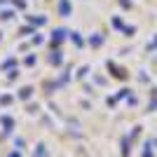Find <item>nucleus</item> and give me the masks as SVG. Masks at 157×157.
<instances>
[{
    "mask_svg": "<svg viewBox=\"0 0 157 157\" xmlns=\"http://www.w3.org/2000/svg\"><path fill=\"white\" fill-rule=\"evenodd\" d=\"M71 12H73L71 0H59V14L61 17H71Z\"/></svg>",
    "mask_w": 157,
    "mask_h": 157,
    "instance_id": "f257e3e1",
    "label": "nucleus"
},
{
    "mask_svg": "<svg viewBox=\"0 0 157 157\" xmlns=\"http://www.w3.org/2000/svg\"><path fill=\"white\" fill-rule=\"evenodd\" d=\"M33 96V87H21L19 89V98H28Z\"/></svg>",
    "mask_w": 157,
    "mask_h": 157,
    "instance_id": "f03ea898",
    "label": "nucleus"
},
{
    "mask_svg": "<svg viewBox=\"0 0 157 157\" xmlns=\"http://www.w3.org/2000/svg\"><path fill=\"white\" fill-rule=\"evenodd\" d=\"M89 42H92V47H98L101 42H103V38H101V33H94L92 38H89Z\"/></svg>",
    "mask_w": 157,
    "mask_h": 157,
    "instance_id": "7ed1b4c3",
    "label": "nucleus"
},
{
    "mask_svg": "<svg viewBox=\"0 0 157 157\" xmlns=\"http://www.w3.org/2000/svg\"><path fill=\"white\" fill-rule=\"evenodd\" d=\"M0 19H2V21L14 19V12H10V10H2V12H0Z\"/></svg>",
    "mask_w": 157,
    "mask_h": 157,
    "instance_id": "20e7f679",
    "label": "nucleus"
},
{
    "mask_svg": "<svg viewBox=\"0 0 157 157\" xmlns=\"http://www.w3.org/2000/svg\"><path fill=\"white\" fill-rule=\"evenodd\" d=\"M63 38H66V31H63V28L54 31V40H56V42H59V40H63Z\"/></svg>",
    "mask_w": 157,
    "mask_h": 157,
    "instance_id": "39448f33",
    "label": "nucleus"
},
{
    "mask_svg": "<svg viewBox=\"0 0 157 157\" xmlns=\"http://www.w3.org/2000/svg\"><path fill=\"white\" fill-rule=\"evenodd\" d=\"M49 61H52V66H59V63H61V54H59V52H54Z\"/></svg>",
    "mask_w": 157,
    "mask_h": 157,
    "instance_id": "423d86ee",
    "label": "nucleus"
},
{
    "mask_svg": "<svg viewBox=\"0 0 157 157\" xmlns=\"http://www.w3.org/2000/svg\"><path fill=\"white\" fill-rule=\"evenodd\" d=\"M71 35H73V42H75L78 47H82V45H85V42H82V38H80V33H71Z\"/></svg>",
    "mask_w": 157,
    "mask_h": 157,
    "instance_id": "0eeeda50",
    "label": "nucleus"
},
{
    "mask_svg": "<svg viewBox=\"0 0 157 157\" xmlns=\"http://www.w3.org/2000/svg\"><path fill=\"white\" fill-rule=\"evenodd\" d=\"M17 78H19V73H17V71H10V73H7V80H10V82L17 80Z\"/></svg>",
    "mask_w": 157,
    "mask_h": 157,
    "instance_id": "6e6552de",
    "label": "nucleus"
},
{
    "mask_svg": "<svg viewBox=\"0 0 157 157\" xmlns=\"http://www.w3.org/2000/svg\"><path fill=\"white\" fill-rule=\"evenodd\" d=\"M2 124L10 129V127H14V120H10V117H2Z\"/></svg>",
    "mask_w": 157,
    "mask_h": 157,
    "instance_id": "1a4fd4ad",
    "label": "nucleus"
},
{
    "mask_svg": "<svg viewBox=\"0 0 157 157\" xmlns=\"http://www.w3.org/2000/svg\"><path fill=\"white\" fill-rule=\"evenodd\" d=\"M143 157H152V150H150V143L145 145V152H143Z\"/></svg>",
    "mask_w": 157,
    "mask_h": 157,
    "instance_id": "9d476101",
    "label": "nucleus"
},
{
    "mask_svg": "<svg viewBox=\"0 0 157 157\" xmlns=\"http://www.w3.org/2000/svg\"><path fill=\"white\" fill-rule=\"evenodd\" d=\"M33 63H35V56H33V54H31V56H26V66H33Z\"/></svg>",
    "mask_w": 157,
    "mask_h": 157,
    "instance_id": "9b49d317",
    "label": "nucleus"
},
{
    "mask_svg": "<svg viewBox=\"0 0 157 157\" xmlns=\"http://www.w3.org/2000/svg\"><path fill=\"white\" fill-rule=\"evenodd\" d=\"M10 101H12V96H2V98H0V103H2V105H7Z\"/></svg>",
    "mask_w": 157,
    "mask_h": 157,
    "instance_id": "f8f14e48",
    "label": "nucleus"
},
{
    "mask_svg": "<svg viewBox=\"0 0 157 157\" xmlns=\"http://www.w3.org/2000/svg\"><path fill=\"white\" fill-rule=\"evenodd\" d=\"M10 66H14V59H7L5 63H2V68H10Z\"/></svg>",
    "mask_w": 157,
    "mask_h": 157,
    "instance_id": "ddd939ff",
    "label": "nucleus"
},
{
    "mask_svg": "<svg viewBox=\"0 0 157 157\" xmlns=\"http://www.w3.org/2000/svg\"><path fill=\"white\" fill-rule=\"evenodd\" d=\"M7 157H21V155H19V152H10Z\"/></svg>",
    "mask_w": 157,
    "mask_h": 157,
    "instance_id": "4468645a",
    "label": "nucleus"
},
{
    "mask_svg": "<svg viewBox=\"0 0 157 157\" xmlns=\"http://www.w3.org/2000/svg\"><path fill=\"white\" fill-rule=\"evenodd\" d=\"M0 38H2V33H0Z\"/></svg>",
    "mask_w": 157,
    "mask_h": 157,
    "instance_id": "2eb2a0df",
    "label": "nucleus"
},
{
    "mask_svg": "<svg viewBox=\"0 0 157 157\" xmlns=\"http://www.w3.org/2000/svg\"><path fill=\"white\" fill-rule=\"evenodd\" d=\"M155 145H157V141H155Z\"/></svg>",
    "mask_w": 157,
    "mask_h": 157,
    "instance_id": "dca6fc26",
    "label": "nucleus"
}]
</instances>
